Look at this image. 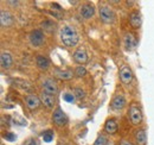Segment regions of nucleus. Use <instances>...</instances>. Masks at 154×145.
Returning a JSON list of instances; mask_svg holds the SVG:
<instances>
[{"label":"nucleus","instance_id":"f257e3e1","mask_svg":"<svg viewBox=\"0 0 154 145\" xmlns=\"http://www.w3.org/2000/svg\"><path fill=\"white\" fill-rule=\"evenodd\" d=\"M59 37L62 43L66 47V48H72L76 47L78 44L79 37H78V32L77 30L72 26V25H65L60 29L59 31Z\"/></svg>","mask_w":154,"mask_h":145},{"label":"nucleus","instance_id":"f03ea898","mask_svg":"<svg viewBox=\"0 0 154 145\" xmlns=\"http://www.w3.org/2000/svg\"><path fill=\"white\" fill-rule=\"evenodd\" d=\"M98 13H100V18H101V20L103 23H106V24L114 23V20H115V13H114V11L110 7L103 5V6L100 7Z\"/></svg>","mask_w":154,"mask_h":145},{"label":"nucleus","instance_id":"7ed1b4c3","mask_svg":"<svg viewBox=\"0 0 154 145\" xmlns=\"http://www.w3.org/2000/svg\"><path fill=\"white\" fill-rule=\"evenodd\" d=\"M129 119H131L132 124H134V125H139L142 123L143 117H142V112H141L139 106L132 105L129 107Z\"/></svg>","mask_w":154,"mask_h":145},{"label":"nucleus","instance_id":"20e7f679","mask_svg":"<svg viewBox=\"0 0 154 145\" xmlns=\"http://www.w3.org/2000/svg\"><path fill=\"white\" fill-rule=\"evenodd\" d=\"M29 40H30V43L33 47H40V45H43L44 42H45L44 32L42 30H33L30 34V36H29Z\"/></svg>","mask_w":154,"mask_h":145},{"label":"nucleus","instance_id":"39448f33","mask_svg":"<svg viewBox=\"0 0 154 145\" xmlns=\"http://www.w3.org/2000/svg\"><path fill=\"white\" fill-rule=\"evenodd\" d=\"M52 120H54V123H55L57 126H64V125H66V123H68V117L65 115V113L62 111L60 107H57L56 111L54 112Z\"/></svg>","mask_w":154,"mask_h":145},{"label":"nucleus","instance_id":"423d86ee","mask_svg":"<svg viewBox=\"0 0 154 145\" xmlns=\"http://www.w3.org/2000/svg\"><path fill=\"white\" fill-rule=\"evenodd\" d=\"M42 87H43V89L45 91V93H48V94L55 95V94L58 93L57 85H56V82H55L54 80H51V79H45V80H43Z\"/></svg>","mask_w":154,"mask_h":145},{"label":"nucleus","instance_id":"0eeeda50","mask_svg":"<svg viewBox=\"0 0 154 145\" xmlns=\"http://www.w3.org/2000/svg\"><path fill=\"white\" fill-rule=\"evenodd\" d=\"M120 80L125 83V85H128L132 82L133 80V72L129 67L127 66H123L121 69H120Z\"/></svg>","mask_w":154,"mask_h":145},{"label":"nucleus","instance_id":"6e6552de","mask_svg":"<svg viewBox=\"0 0 154 145\" xmlns=\"http://www.w3.org/2000/svg\"><path fill=\"white\" fill-rule=\"evenodd\" d=\"M40 101L44 104L45 107H48V108L50 109H52L54 106L56 105V98L54 95H51V94L45 93V92L40 93Z\"/></svg>","mask_w":154,"mask_h":145},{"label":"nucleus","instance_id":"1a4fd4ad","mask_svg":"<svg viewBox=\"0 0 154 145\" xmlns=\"http://www.w3.org/2000/svg\"><path fill=\"white\" fill-rule=\"evenodd\" d=\"M94 13H95V8H94V6L90 5V4H84V5H82L81 8H79V14L82 16V18H84V19L91 18V17L94 16Z\"/></svg>","mask_w":154,"mask_h":145},{"label":"nucleus","instance_id":"9d476101","mask_svg":"<svg viewBox=\"0 0 154 145\" xmlns=\"http://www.w3.org/2000/svg\"><path fill=\"white\" fill-rule=\"evenodd\" d=\"M40 98L33 95V94H30L25 98V104L27 106V108L30 109H35V108H38V106L40 105Z\"/></svg>","mask_w":154,"mask_h":145},{"label":"nucleus","instance_id":"9b49d317","mask_svg":"<svg viewBox=\"0 0 154 145\" xmlns=\"http://www.w3.org/2000/svg\"><path fill=\"white\" fill-rule=\"evenodd\" d=\"M123 43H125V47L127 50H133L135 47H136V38H135L134 34L132 32H128L125 35V38H123Z\"/></svg>","mask_w":154,"mask_h":145},{"label":"nucleus","instance_id":"f8f14e48","mask_svg":"<svg viewBox=\"0 0 154 145\" xmlns=\"http://www.w3.org/2000/svg\"><path fill=\"white\" fill-rule=\"evenodd\" d=\"M125 105H126V99H125V96H123V95H116L115 98L113 99V101H112L110 107H112V109H114L115 112H117V111L123 108Z\"/></svg>","mask_w":154,"mask_h":145},{"label":"nucleus","instance_id":"ddd939ff","mask_svg":"<svg viewBox=\"0 0 154 145\" xmlns=\"http://www.w3.org/2000/svg\"><path fill=\"white\" fill-rule=\"evenodd\" d=\"M0 62H1V67L4 69H8L12 66V63H13L11 54L7 53V51H2L1 55H0Z\"/></svg>","mask_w":154,"mask_h":145},{"label":"nucleus","instance_id":"4468645a","mask_svg":"<svg viewBox=\"0 0 154 145\" xmlns=\"http://www.w3.org/2000/svg\"><path fill=\"white\" fill-rule=\"evenodd\" d=\"M72 57H74V60L76 61L77 63H79V64H83V63H85L88 61V54H87V51L84 49H77L76 51L74 53Z\"/></svg>","mask_w":154,"mask_h":145},{"label":"nucleus","instance_id":"2eb2a0df","mask_svg":"<svg viewBox=\"0 0 154 145\" xmlns=\"http://www.w3.org/2000/svg\"><path fill=\"white\" fill-rule=\"evenodd\" d=\"M0 23H1V26H4V27L11 26L13 24V17L11 16L10 12L1 11V13H0Z\"/></svg>","mask_w":154,"mask_h":145},{"label":"nucleus","instance_id":"dca6fc26","mask_svg":"<svg viewBox=\"0 0 154 145\" xmlns=\"http://www.w3.org/2000/svg\"><path fill=\"white\" fill-rule=\"evenodd\" d=\"M36 64L40 70H48L50 67V60L45 56H37L36 58Z\"/></svg>","mask_w":154,"mask_h":145},{"label":"nucleus","instance_id":"f3484780","mask_svg":"<svg viewBox=\"0 0 154 145\" xmlns=\"http://www.w3.org/2000/svg\"><path fill=\"white\" fill-rule=\"evenodd\" d=\"M129 21H131V25L133 27H135V29L140 27L141 26V14H140V12L139 11L132 12L129 14Z\"/></svg>","mask_w":154,"mask_h":145},{"label":"nucleus","instance_id":"a211bd4d","mask_svg":"<svg viewBox=\"0 0 154 145\" xmlns=\"http://www.w3.org/2000/svg\"><path fill=\"white\" fill-rule=\"evenodd\" d=\"M104 130H106L107 133H110V134L115 133L116 131H117V124H116L115 120H114V119L107 120L106 124H104Z\"/></svg>","mask_w":154,"mask_h":145},{"label":"nucleus","instance_id":"6ab92c4d","mask_svg":"<svg viewBox=\"0 0 154 145\" xmlns=\"http://www.w3.org/2000/svg\"><path fill=\"white\" fill-rule=\"evenodd\" d=\"M135 139L139 145H145L146 144V140H147V136H146V131L143 128L141 130H137L136 133H135Z\"/></svg>","mask_w":154,"mask_h":145},{"label":"nucleus","instance_id":"aec40b11","mask_svg":"<svg viewBox=\"0 0 154 145\" xmlns=\"http://www.w3.org/2000/svg\"><path fill=\"white\" fill-rule=\"evenodd\" d=\"M55 75L60 80H70L72 77V72L69 70H62V69H55Z\"/></svg>","mask_w":154,"mask_h":145},{"label":"nucleus","instance_id":"412c9836","mask_svg":"<svg viewBox=\"0 0 154 145\" xmlns=\"http://www.w3.org/2000/svg\"><path fill=\"white\" fill-rule=\"evenodd\" d=\"M43 139L46 142V143H50L52 139H54V132L51 130H48L43 133Z\"/></svg>","mask_w":154,"mask_h":145},{"label":"nucleus","instance_id":"4be33fe9","mask_svg":"<svg viewBox=\"0 0 154 145\" xmlns=\"http://www.w3.org/2000/svg\"><path fill=\"white\" fill-rule=\"evenodd\" d=\"M42 26H43L45 30H48V31H52V30L55 29V24H54L51 20H45V21H43V23H42Z\"/></svg>","mask_w":154,"mask_h":145},{"label":"nucleus","instance_id":"5701e85b","mask_svg":"<svg viewBox=\"0 0 154 145\" xmlns=\"http://www.w3.org/2000/svg\"><path fill=\"white\" fill-rule=\"evenodd\" d=\"M63 100L64 101H66V102H74L75 101V95L72 94V93H69V92H66V93H64L63 94Z\"/></svg>","mask_w":154,"mask_h":145},{"label":"nucleus","instance_id":"b1692460","mask_svg":"<svg viewBox=\"0 0 154 145\" xmlns=\"http://www.w3.org/2000/svg\"><path fill=\"white\" fill-rule=\"evenodd\" d=\"M94 145H108V139L104 137V136H98L97 137V139L95 140V143Z\"/></svg>","mask_w":154,"mask_h":145},{"label":"nucleus","instance_id":"393cba45","mask_svg":"<svg viewBox=\"0 0 154 145\" xmlns=\"http://www.w3.org/2000/svg\"><path fill=\"white\" fill-rule=\"evenodd\" d=\"M74 95H75V98L81 100V99H83L85 96V93H84L83 89H81V88H75L74 89Z\"/></svg>","mask_w":154,"mask_h":145},{"label":"nucleus","instance_id":"a878e982","mask_svg":"<svg viewBox=\"0 0 154 145\" xmlns=\"http://www.w3.org/2000/svg\"><path fill=\"white\" fill-rule=\"evenodd\" d=\"M75 74H76L78 77H82V76H84L85 74H87V69L84 68V67H77L76 69H75Z\"/></svg>","mask_w":154,"mask_h":145},{"label":"nucleus","instance_id":"bb28decb","mask_svg":"<svg viewBox=\"0 0 154 145\" xmlns=\"http://www.w3.org/2000/svg\"><path fill=\"white\" fill-rule=\"evenodd\" d=\"M4 137H5L7 140H10V142H12V140H14V139L17 138V137H16V134H14V133H11V132H7Z\"/></svg>","mask_w":154,"mask_h":145},{"label":"nucleus","instance_id":"cd10ccee","mask_svg":"<svg viewBox=\"0 0 154 145\" xmlns=\"http://www.w3.org/2000/svg\"><path fill=\"white\" fill-rule=\"evenodd\" d=\"M23 145H37V143H36L35 139H27Z\"/></svg>","mask_w":154,"mask_h":145},{"label":"nucleus","instance_id":"c85d7f7f","mask_svg":"<svg viewBox=\"0 0 154 145\" xmlns=\"http://www.w3.org/2000/svg\"><path fill=\"white\" fill-rule=\"evenodd\" d=\"M120 145H134V144H132L131 142H128V140H126V139H122V140L120 142Z\"/></svg>","mask_w":154,"mask_h":145},{"label":"nucleus","instance_id":"c756f323","mask_svg":"<svg viewBox=\"0 0 154 145\" xmlns=\"http://www.w3.org/2000/svg\"><path fill=\"white\" fill-rule=\"evenodd\" d=\"M52 8H55V10H58V11H62V8L59 7V5H58V4H52Z\"/></svg>","mask_w":154,"mask_h":145},{"label":"nucleus","instance_id":"7c9ffc66","mask_svg":"<svg viewBox=\"0 0 154 145\" xmlns=\"http://www.w3.org/2000/svg\"><path fill=\"white\" fill-rule=\"evenodd\" d=\"M8 4H11V5H18V1H8Z\"/></svg>","mask_w":154,"mask_h":145}]
</instances>
